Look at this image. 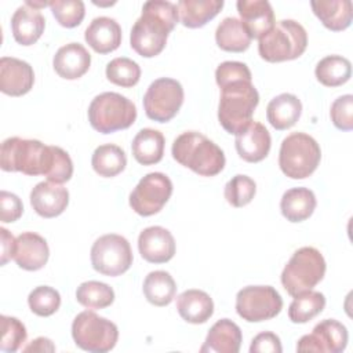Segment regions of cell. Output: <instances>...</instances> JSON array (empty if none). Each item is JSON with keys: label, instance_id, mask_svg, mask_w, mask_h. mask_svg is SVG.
<instances>
[{"label": "cell", "instance_id": "cell-42", "mask_svg": "<svg viewBox=\"0 0 353 353\" xmlns=\"http://www.w3.org/2000/svg\"><path fill=\"white\" fill-rule=\"evenodd\" d=\"M330 116L338 130L350 131L353 128V95L338 97L331 105Z\"/></svg>", "mask_w": 353, "mask_h": 353}, {"label": "cell", "instance_id": "cell-36", "mask_svg": "<svg viewBox=\"0 0 353 353\" xmlns=\"http://www.w3.org/2000/svg\"><path fill=\"white\" fill-rule=\"evenodd\" d=\"M76 299L87 309H105L113 303L114 291L106 283L90 280L77 287Z\"/></svg>", "mask_w": 353, "mask_h": 353}, {"label": "cell", "instance_id": "cell-12", "mask_svg": "<svg viewBox=\"0 0 353 353\" xmlns=\"http://www.w3.org/2000/svg\"><path fill=\"white\" fill-rule=\"evenodd\" d=\"M182 84L170 77H160L150 83L143 95V109L150 120L170 121L183 103Z\"/></svg>", "mask_w": 353, "mask_h": 353}, {"label": "cell", "instance_id": "cell-1", "mask_svg": "<svg viewBox=\"0 0 353 353\" xmlns=\"http://www.w3.org/2000/svg\"><path fill=\"white\" fill-rule=\"evenodd\" d=\"M178 21V8L174 3L164 0L146 1L141 17L131 29V48L145 58L159 55L164 50L167 37Z\"/></svg>", "mask_w": 353, "mask_h": 353}, {"label": "cell", "instance_id": "cell-11", "mask_svg": "<svg viewBox=\"0 0 353 353\" xmlns=\"http://www.w3.org/2000/svg\"><path fill=\"white\" fill-rule=\"evenodd\" d=\"M283 309V299L272 285H248L236 295V312L248 323L266 321Z\"/></svg>", "mask_w": 353, "mask_h": 353}, {"label": "cell", "instance_id": "cell-48", "mask_svg": "<svg viewBox=\"0 0 353 353\" xmlns=\"http://www.w3.org/2000/svg\"><path fill=\"white\" fill-rule=\"evenodd\" d=\"M55 346L52 345L51 339L39 336L32 343H29L26 347H23V352H54Z\"/></svg>", "mask_w": 353, "mask_h": 353}, {"label": "cell", "instance_id": "cell-41", "mask_svg": "<svg viewBox=\"0 0 353 353\" xmlns=\"http://www.w3.org/2000/svg\"><path fill=\"white\" fill-rule=\"evenodd\" d=\"M0 324H1L0 349L8 353L17 352L23 345L28 336L25 325L17 317L6 316V314L0 317Z\"/></svg>", "mask_w": 353, "mask_h": 353}, {"label": "cell", "instance_id": "cell-14", "mask_svg": "<svg viewBox=\"0 0 353 353\" xmlns=\"http://www.w3.org/2000/svg\"><path fill=\"white\" fill-rule=\"evenodd\" d=\"M346 327L334 320L325 319L314 325L310 334L303 335L296 343V352H319V353H341L347 345Z\"/></svg>", "mask_w": 353, "mask_h": 353}, {"label": "cell", "instance_id": "cell-30", "mask_svg": "<svg viewBox=\"0 0 353 353\" xmlns=\"http://www.w3.org/2000/svg\"><path fill=\"white\" fill-rule=\"evenodd\" d=\"M164 143L165 141L160 131L142 128L132 139V156L142 165L156 164L163 159Z\"/></svg>", "mask_w": 353, "mask_h": 353}, {"label": "cell", "instance_id": "cell-26", "mask_svg": "<svg viewBox=\"0 0 353 353\" xmlns=\"http://www.w3.org/2000/svg\"><path fill=\"white\" fill-rule=\"evenodd\" d=\"M302 103L294 94L283 92L274 97L266 108V117L270 125L279 131L291 128L301 117Z\"/></svg>", "mask_w": 353, "mask_h": 353}, {"label": "cell", "instance_id": "cell-32", "mask_svg": "<svg viewBox=\"0 0 353 353\" xmlns=\"http://www.w3.org/2000/svg\"><path fill=\"white\" fill-rule=\"evenodd\" d=\"M142 290L148 302L154 306H167L176 294V284L168 272L154 270L145 277Z\"/></svg>", "mask_w": 353, "mask_h": 353}, {"label": "cell", "instance_id": "cell-6", "mask_svg": "<svg viewBox=\"0 0 353 353\" xmlns=\"http://www.w3.org/2000/svg\"><path fill=\"white\" fill-rule=\"evenodd\" d=\"M321 160L317 141L305 132H292L281 142L279 165L291 179H305L312 175Z\"/></svg>", "mask_w": 353, "mask_h": 353}, {"label": "cell", "instance_id": "cell-25", "mask_svg": "<svg viewBox=\"0 0 353 353\" xmlns=\"http://www.w3.org/2000/svg\"><path fill=\"white\" fill-rule=\"evenodd\" d=\"M176 310L179 316L190 324H203L214 313L211 296L201 290H186L176 298Z\"/></svg>", "mask_w": 353, "mask_h": 353}, {"label": "cell", "instance_id": "cell-24", "mask_svg": "<svg viewBox=\"0 0 353 353\" xmlns=\"http://www.w3.org/2000/svg\"><path fill=\"white\" fill-rule=\"evenodd\" d=\"M46 19L40 10H36L26 3L15 10L11 17V30L15 41L21 46L34 44L43 34Z\"/></svg>", "mask_w": 353, "mask_h": 353}, {"label": "cell", "instance_id": "cell-3", "mask_svg": "<svg viewBox=\"0 0 353 353\" xmlns=\"http://www.w3.org/2000/svg\"><path fill=\"white\" fill-rule=\"evenodd\" d=\"M218 120L229 134H237L251 121L259 103V94L251 80H236L219 87Z\"/></svg>", "mask_w": 353, "mask_h": 353}, {"label": "cell", "instance_id": "cell-39", "mask_svg": "<svg viewBox=\"0 0 353 353\" xmlns=\"http://www.w3.org/2000/svg\"><path fill=\"white\" fill-rule=\"evenodd\" d=\"M28 305L34 314L40 317H48L59 309L61 295L52 287L39 285L30 291L28 296Z\"/></svg>", "mask_w": 353, "mask_h": 353}, {"label": "cell", "instance_id": "cell-19", "mask_svg": "<svg viewBox=\"0 0 353 353\" xmlns=\"http://www.w3.org/2000/svg\"><path fill=\"white\" fill-rule=\"evenodd\" d=\"M50 256V248L44 237L34 232H23L17 237L14 261L17 265L29 272L46 266Z\"/></svg>", "mask_w": 353, "mask_h": 353}, {"label": "cell", "instance_id": "cell-33", "mask_svg": "<svg viewBox=\"0 0 353 353\" xmlns=\"http://www.w3.org/2000/svg\"><path fill=\"white\" fill-rule=\"evenodd\" d=\"M91 165L98 175L103 178H113L124 171L127 165V157L120 146L105 143L94 150Z\"/></svg>", "mask_w": 353, "mask_h": 353}, {"label": "cell", "instance_id": "cell-46", "mask_svg": "<svg viewBox=\"0 0 353 353\" xmlns=\"http://www.w3.org/2000/svg\"><path fill=\"white\" fill-rule=\"evenodd\" d=\"M283 350L281 347V342H280V338L273 334V332H269V331H265V332H261L258 334L252 342H251V346H250V352L251 353H266V352H270V353H280Z\"/></svg>", "mask_w": 353, "mask_h": 353}, {"label": "cell", "instance_id": "cell-45", "mask_svg": "<svg viewBox=\"0 0 353 353\" xmlns=\"http://www.w3.org/2000/svg\"><path fill=\"white\" fill-rule=\"evenodd\" d=\"M23 212V204L21 199L7 190L0 192V218L1 222L10 223L21 218Z\"/></svg>", "mask_w": 353, "mask_h": 353}, {"label": "cell", "instance_id": "cell-22", "mask_svg": "<svg viewBox=\"0 0 353 353\" xmlns=\"http://www.w3.org/2000/svg\"><path fill=\"white\" fill-rule=\"evenodd\" d=\"M84 39L95 52L108 54L121 44V28L113 18L98 17L87 26Z\"/></svg>", "mask_w": 353, "mask_h": 353}, {"label": "cell", "instance_id": "cell-4", "mask_svg": "<svg viewBox=\"0 0 353 353\" xmlns=\"http://www.w3.org/2000/svg\"><path fill=\"white\" fill-rule=\"evenodd\" d=\"M54 152L37 139H22L11 137L3 141L0 148V167L7 172H22L25 175H47Z\"/></svg>", "mask_w": 353, "mask_h": 353}, {"label": "cell", "instance_id": "cell-31", "mask_svg": "<svg viewBox=\"0 0 353 353\" xmlns=\"http://www.w3.org/2000/svg\"><path fill=\"white\" fill-rule=\"evenodd\" d=\"M251 36L243 22L237 18H223L215 30L218 47L228 52H243L251 44Z\"/></svg>", "mask_w": 353, "mask_h": 353}, {"label": "cell", "instance_id": "cell-18", "mask_svg": "<svg viewBox=\"0 0 353 353\" xmlns=\"http://www.w3.org/2000/svg\"><path fill=\"white\" fill-rule=\"evenodd\" d=\"M30 204L43 218L61 215L69 204V192L61 183L39 182L30 192Z\"/></svg>", "mask_w": 353, "mask_h": 353}, {"label": "cell", "instance_id": "cell-16", "mask_svg": "<svg viewBox=\"0 0 353 353\" xmlns=\"http://www.w3.org/2000/svg\"><path fill=\"white\" fill-rule=\"evenodd\" d=\"M34 83L33 68L18 58L3 57L0 59V90L11 97H22Z\"/></svg>", "mask_w": 353, "mask_h": 353}, {"label": "cell", "instance_id": "cell-9", "mask_svg": "<svg viewBox=\"0 0 353 353\" xmlns=\"http://www.w3.org/2000/svg\"><path fill=\"white\" fill-rule=\"evenodd\" d=\"M72 336L74 343L85 352L106 353L116 346L119 330L110 320L84 310L72 323Z\"/></svg>", "mask_w": 353, "mask_h": 353}, {"label": "cell", "instance_id": "cell-8", "mask_svg": "<svg viewBox=\"0 0 353 353\" xmlns=\"http://www.w3.org/2000/svg\"><path fill=\"white\" fill-rule=\"evenodd\" d=\"M325 274V261L314 247H302L296 250L281 272V284L284 290L295 296L313 290Z\"/></svg>", "mask_w": 353, "mask_h": 353}, {"label": "cell", "instance_id": "cell-10", "mask_svg": "<svg viewBox=\"0 0 353 353\" xmlns=\"http://www.w3.org/2000/svg\"><path fill=\"white\" fill-rule=\"evenodd\" d=\"M132 259L128 240L116 233L101 236L91 247V265L103 276L116 277L125 273Z\"/></svg>", "mask_w": 353, "mask_h": 353}, {"label": "cell", "instance_id": "cell-5", "mask_svg": "<svg viewBox=\"0 0 353 353\" xmlns=\"http://www.w3.org/2000/svg\"><path fill=\"white\" fill-rule=\"evenodd\" d=\"M306 47L305 28L294 19H281L259 39L258 52L268 62H284L299 58Z\"/></svg>", "mask_w": 353, "mask_h": 353}, {"label": "cell", "instance_id": "cell-20", "mask_svg": "<svg viewBox=\"0 0 353 353\" xmlns=\"http://www.w3.org/2000/svg\"><path fill=\"white\" fill-rule=\"evenodd\" d=\"M240 21L251 39H261L274 25V12L266 0H239L236 3Z\"/></svg>", "mask_w": 353, "mask_h": 353}, {"label": "cell", "instance_id": "cell-17", "mask_svg": "<svg viewBox=\"0 0 353 353\" xmlns=\"http://www.w3.org/2000/svg\"><path fill=\"white\" fill-rule=\"evenodd\" d=\"M270 145V134L259 121H251L244 130L236 134L234 139L237 154L247 163L262 161L269 154Z\"/></svg>", "mask_w": 353, "mask_h": 353}, {"label": "cell", "instance_id": "cell-23", "mask_svg": "<svg viewBox=\"0 0 353 353\" xmlns=\"http://www.w3.org/2000/svg\"><path fill=\"white\" fill-rule=\"evenodd\" d=\"M243 341L240 327L229 320H218L208 331L203 346L200 347L201 353H237L240 350Z\"/></svg>", "mask_w": 353, "mask_h": 353}, {"label": "cell", "instance_id": "cell-47", "mask_svg": "<svg viewBox=\"0 0 353 353\" xmlns=\"http://www.w3.org/2000/svg\"><path fill=\"white\" fill-rule=\"evenodd\" d=\"M0 236H1V256H0V265L4 266L8 261L14 259L17 239H15L6 228H0Z\"/></svg>", "mask_w": 353, "mask_h": 353}, {"label": "cell", "instance_id": "cell-38", "mask_svg": "<svg viewBox=\"0 0 353 353\" xmlns=\"http://www.w3.org/2000/svg\"><path fill=\"white\" fill-rule=\"evenodd\" d=\"M255 193L256 183L254 182V179L243 174H237L232 179H229L228 183L225 185L223 192L226 201L236 208L244 207L248 203H251Z\"/></svg>", "mask_w": 353, "mask_h": 353}, {"label": "cell", "instance_id": "cell-2", "mask_svg": "<svg viewBox=\"0 0 353 353\" xmlns=\"http://www.w3.org/2000/svg\"><path fill=\"white\" fill-rule=\"evenodd\" d=\"M171 153L175 161L201 176H214L225 167L223 150L197 131H186L175 138Z\"/></svg>", "mask_w": 353, "mask_h": 353}, {"label": "cell", "instance_id": "cell-13", "mask_svg": "<svg viewBox=\"0 0 353 353\" xmlns=\"http://www.w3.org/2000/svg\"><path fill=\"white\" fill-rule=\"evenodd\" d=\"M172 194V182L163 172L146 174L130 194L131 208L142 216L161 211Z\"/></svg>", "mask_w": 353, "mask_h": 353}, {"label": "cell", "instance_id": "cell-28", "mask_svg": "<svg viewBox=\"0 0 353 353\" xmlns=\"http://www.w3.org/2000/svg\"><path fill=\"white\" fill-rule=\"evenodd\" d=\"M222 7V0H181L176 4L181 23L190 29L204 26L218 15Z\"/></svg>", "mask_w": 353, "mask_h": 353}, {"label": "cell", "instance_id": "cell-29", "mask_svg": "<svg viewBox=\"0 0 353 353\" xmlns=\"http://www.w3.org/2000/svg\"><path fill=\"white\" fill-rule=\"evenodd\" d=\"M316 196L307 188H292L284 192L280 210L283 216L290 222L306 221L316 208Z\"/></svg>", "mask_w": 353, "mask_h": 353}, {"label": "cell", "instance_id": "cell-27", "mask_svg": "<svg viewBox=\"0 0 353 353\" xmlns=\"http://www.w3.org/2000/svg\"><path fill=\"white\" fill-rule=\"evenodd\" d=\"M314 15L330 30L341 32L352 23L350 0H319L310 3Z\"/></svg>", "mask_w": 353, "mask_h": 353}, {"label": "cell", "instance_id": "cell-44", "mask_svg": "<svg viewBox=\"0 0 353 353\" xmlns=\"http://www.w3.org/2000/svg\"><path fill=\"white\" fill-rule=\"evenodd\" d=\"M236 80H252L251 72L245 63L237 61H225L218 65L215 70V81L218 87Z\"/></svg>", "mask_w": 353, "mask_h": 353}, {"label": "cell", "instance_id": "cell-15", "mask_svg": "<svg viewBox=\"0 0 353 353\" xmlns=\"http://www.w3.org/2000/svg\"><path fill=\"white\" fill-rule=\"evenodd\" d=\"M138 250L150 263H165L175 255V240L163 226H149L139 233Z\"/></svg>", "mask_w": 353, "mask_h": 353}, {"label": "cell", "instance_id": "cell-43", "mask_svg": "<svg viewBox=\"0 0 353 353\" xmlns=\"http://www.w3.org/2000/svg\"><path fill=\"white\" fill-rule=\"evenodd\" d=\"M52 152H54V157H52L51 168L46 176L50 182H55V183L68 182L73 175L72 159L59 146H52Z\"/></svg>", "mask_w": 353, "mask_h": 353}, {"label": "cell", "instance_id": "cell-40", "mask_svg": "<svg viewBox=\"0 0 353 353\" xmlns=\"http://www.w3.org/2000/svg\"><path fill=\"white\" fill-rule=\"evenodd\" d=\"M50 8L57 22L63 28H76L85 15V7L81 0H54Z\"/></svg>", "mask_w": 353, "mask_h": 353}, {"label": "cell", "instance_id": "cell-34", "mask_svg": "<svg viewBox=\"0 0 353 353\" xmlns=\"http://www.w3.org/2000/svg\"><path fill=\"white\" fill-rule=\"evenodd\" d=\"M316 79L325 87L345 84L352 76V63L341 55H327L319 61L314 69Z\"/></svg>", "mask_w": 353, "mask_h": 353}, {"label": "cell", "instance_id": "cell-7", "mask_svg": "<svg viewBox=\"0 0 353 353\" xmlns=\"http://www.w3.org/2000/svg\"><path fill=\"white\" fill-rule=\"evenodd\" d=\"M137 119L135 105L119 92H102L88 106V121L101 134L125 130Z\"/></svg>", "mask_w": 353, "mask_h": 353}, {"label": "cell", "instance_id": "cell-21", "mask_svg": "<svg viewBox=\"0 0 353 353\" xmlns=\"http://www.w3.org/2000/svg\"><path fill=\"white\" fill-rule=\"evenodd\" d=\"M91 65V55L80 43L62 46L54 55L52 66L59 77L76 80L85 74Z\"/></svg>", "mask_w": 353, "mask_h": 353}, {"label": "cell", "instance_id": "cell-37", "mask_svg": "<svg viewBox=\"0 0 353 353\" xmlns=\"http://www.w3.org/2000/svg\"><path fill=\"white\" fill-rule=\"evenodd\" d=\"M106 77L116 85L130 88L139 81L141 68L135 61L125 57H119L106 65Z\"/></svg>", "mask_w": 353, "mask_h": 353}, {"label": "cell", "instance_id": "cell-35", "mask_svg": "<svg viewBox=\"0 0 353 353\" xmlns=\"http://www.w3.org/2000/svg\"><path fill=\"white\" fill-rule=\"evenodd\" d=\"M324 306L325 296L319 291L309 290L294 296L288 307V317L295 324H303L320 314Z\"/></svg>", "mask_w": 353, "mask_h": 353}]
</instances>
